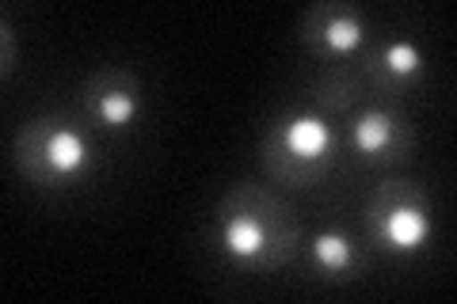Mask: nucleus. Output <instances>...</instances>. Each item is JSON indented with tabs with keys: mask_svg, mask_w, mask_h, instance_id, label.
Instances as JSON below:
<instances>
[{
	"mask_svg": "<svg viewBox=\"0 0 457 304\" xmlns=\"http://www.w3.org/2000/svg\"><path fill=\"white\" fill-rule=\"evenodd\" d=\"M294 213L255 183H237L213 213V240L228 263L245 270H275L297 248Z\"/></svg>",
	"mask_w": 457,
	"mask_h": 304,
	"instance_id": "1",
	"label": "nucleus"
},
{
	"mask_svg": "<svg viewBox=\"0 0 457 304\" xmlns=\"http://www.w3.org/2000/svg\"><path fill=\"white\" fill-rule=\"evenodd\" d=\"M16 168L42 191H62L84 179L92 168V141L84 137L62 114H38V119L23 122L16 144H12Z\"/></svg>",
	"mask_w": 457,
	"mask_h": 304,
	"instance_id": "2",
	"label": "nucleus"
},
{
	"mask_svg": "<svg viewBox=\"0 0 457 304\" xmlns=\"http://www.w3.org/2000/svg\"><path fill=\"white\" fill-rule=\"evenodd\" d=\"M336 160V129L320 111H286L263 134V164L278 183L309 186Z\"/></svg>",
	"mask_w": 457,
	"mask_h": 304,
	"instance_id": "3",
	"label": "nucleus"
},
{
	"mask_svg": "<svg viewBox=\"0 0 457 304\" xmlns=\"http://www.w3.org/2000/svg\"><path fill=\"white\" fill-rule=\"evenodd\" d=\"M366 225L378 248L393 255L423 251L431 240V201L411 179H389L374 186L366 206Z\"/></svg>",
	"mask_w": 457,
	"mask_h": 304,
	"instance_id": "4",
	"label": "nucleus"
},
{
	"mask_svg": "<svg viewBox=\"0 0 457 304\" xmlns=\"http://www.w3.org/2000/svg\"><path fill=\"white\" fill-rule=\"evenodd\" d=\"M302 38L312 53L343 57V53L362 46L366 20L354 4H343V0H317V4H309L305 20H302Z\"/></svg>",
	"mask_w": 457,
	"mask_h": 304,
	"instance_id": "5",
	"label": "nucleus"
},
{
	"mask_svg": "<svg viewBox=\"0 0 457 304\" xmlns=\"http://www.w3.org/2000/svg\"><path fill=\"white\" fill-rule=\"evenodd\" d=\"M84 107L104 129H126L141 114V80L130 69H99L84 84Z\"/></svg>",
	"mask_w": 457,
	"mask_h": 304,
	"instance_id": "6",
	"label": "nucleus"
},
{
	"mask_svg": "<svg viewBox=\"0 0 457 304\" xmlns=\"http://www.w3.org/2000/svg\"><path fill=\"white\" fill-rule=\"evenodd\" d=\"M351 137L362 160H400L404 149L411 144L404 114L393 107H366L354 114L351 122Z\"/></svg>",
	"mask_w": 457,
	"mask_h": 304,
	"instance_id": "7",
	"label": "nucleus"
},
{
	"mask_svg": "<svg viewBox=\"0 0 457 304\" xmlns=\"http://www.w3.org/2000/svg\"><path fill=\"white\" fill-rule=\"evenodd\" d=\"M423 69L427 57L411 38H393L366 57V80L389 95H408L423 80Z\"/></svg>",
	"mask_w": 457,
	"mask_h": 304,
	"instance_id": "8",
	"label": "nucleus"
},
{
	"mask_svg": "<svg viewBox=\"0 0 457 304\" xmlns=\"http://www.w3.org/2000/svg\"><path fill=\"white\" fill-rule=\"evenodd\" d=\"M309 259L324 278H359L366 270V255L359 251V243H354L347 233H339V228H324V233L312 236Z\"/></svg>",
	"mask_w": 457,
	"mask_h": 304,
	"instance_id": "9",
	"label": "nucleus"
},
{
	"mask_svg": "<svg viewBox=\"0 0 457 304\" xmlns=\"http://www.w3.org/2000/svg\"><path fill=\"white\" fill-rule=\"evenodd\" d=\"M317 99L328 111H351L354 99H359V80H354L347 69H336L332 77H324L317 84Z\"/></svg>",
	"mask_w": 457,
	"mask_h": 304,
	"instance_id": "10",
	"label": "nucleus"
}]
</instances>
